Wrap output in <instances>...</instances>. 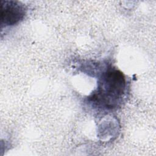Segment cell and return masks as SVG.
Masks as SVG:
<instances>
[{
  "instance_id": "obj_2",
  "label": "cell",
  "mask_w": 156,
  "mask_h": 156,
  "mask_svg": "<svg viewBox=\"0 0 156 156\" xmlns=\"http://www.w3.org/2000/svg\"><path fill=\"white\" fill-rule=\"evenodd\" d=\"M26 13L25 6L16 1H1V24L2 26H13L23 20Z\"/></svg>"
},
{
  "instance_id": "obj_1",
  "label": "cell",
  "mask_w": 156,
  "mask_h": 156,
  "mask_svg": "<svg viewBox=\"0 0 156 156\" xmlns=\"http://www.w3.org/2000/svg\"><path fill=\"white\" fill-rule=\"evenodd\" d=\"M126 90V79L119 70L110 69L102 75L91 101L98 106L113 108L120 102Z\"/></svg>"
}]
</instances>
